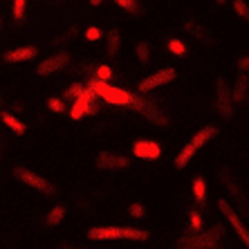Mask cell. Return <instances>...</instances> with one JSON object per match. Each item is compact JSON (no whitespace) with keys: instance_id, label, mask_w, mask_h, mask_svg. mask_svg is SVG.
<instances>
[{"instance_id":"6","label":"cell","mask_w":249,"mask_h":249,"mask_svg":"<svg viewBox=\"0 0 249 249\" xmlns=\"http://www.w3.org/2000/svg\"><path fill=\"white\" fill-rule=\"evenodd\" d=\"M173 79H175V70L173 68L157 70L155 74L146 76L144 81L139 83V92H142V94H148L151 90H155V88H160V86H166V83H171Z\"/></svg>"},{"instance_id":"15","label":"cell","mask_w":249,"mask_h":249,"mask_svg":"<svg viewBox=\"0 0 249 249\" xmlns=\"http://www.w3.org/2000/svg\"><path fill=\"white\" fill-rule=\"evenodd\" d=\"M191 191H193V197L197 202H204L207 200V182H204L202 175H196L191 182Z\"/></svg>"},{"instance_id":"30","label":"cell","mask_w":249,"mask_h":249,"mask_svg":"<svg viewBox=\"0 0 249 249\" xmlns=\"http://www.w3.org/2000/svg\"><path fill=\"white\" fill-rule=\"evenodd\" d=\"M215 2H218V5H225V0H215Z\"/></svg>"},{"instance_id":"3","label":"cell","mask_w":249,"mask_h":249,"mask_svg":"<svg viewBox=\"0 0 249 249\" xmlns=\"http://www.w3.org/2000/svg\"><path fill=\"white\" fill-rule=\"evenodd\" d=\"M74 104H72V108H70V117L72 119H83V117H88V115H97L99 112V108L94 106V101H97V94L92 92V88L88 86V88H83L81 92L76 94L74 99H72Z\"/></svg>"},{"instance_id":"23","label":"cell","mask_w":249,"mask_h":249,"mask_svg":"<svg viewBox=\"0 0 249 249\" xmlns=\"http://www.w3.org/2000/svg\"><path fill=\"white\" fill-rule=\"evenodd\" d=\"M47 108H50L52 112H63L65 110V104H63V99L50 97V99H47Z\"/></svg>"},{"instance_id":"19","label":"cell","mask_w":249,"mask_h":249,"mask_svg":"<svg viewBox=\"0 0 249 249\" xmlns=\"http://www.w3.org/2000/svg\"><path fill=\"white\" fill-rule=\"evenodd\" d=\"M101 36H104V32H101V27H97V25H90V27L86 29V41H90V43L101 41Z\"/></svg>"},{"instance_id":"9","label":"cell","mask_w":249,"mask_h":249,"mask_svg":"<svg viewBox=\"0 0 249 249\" xmlns=\"http://www.w3.org/2000/svg\"><path fill=\"white\" fill-rule=\"evenodd\" d=\"M36 56V47L34 45H20L16 50L5 54V61L7 63H25V61H32Z\"/></svg>"},{"instance_id":"8","label":"cell","mask_w":249,"mask_h":249,"mask_svg":"<svg viewBox=\"0 0 249 249\" xmlns=\"http://www.w3.org/2000/svg\"><path fill=\"white\" fill-rule=\"evenodd\" d=\"M222 233V227H213V229H209V233L204 236H197V238H182V247H213L215 240L220 238Z\"/></svg>"},{"instance_id":"28","label":"cell","mask_w":249,"mask_h":249,"mask_svg":"<svg viewBox=\"0 0 249 249\" xmlns=\"http://www.w3.org/2000/svg\"><path fill=\"white\" fill-rule=\"evenodd\" d=\"M81 90H83V86H81V83H72V86H70L68 90H65V97H68V99H74L76 94L81 92Z\"/></svg>"},{"instance_id":"10","label":"cell","mask_w":249,"mask_h":249,"mask_svg":"<svg viewBox=\"0 0 249 249\" xmlns=\"http://www.w3.org/2000/svg\"><path fill=\"white\" fill-rule=\"evenodd\" d=\"M68 54H54V56H50V58H45L41 65H38V74H43V76H47V74H54L56 70H61L65 63H68Z\"/></svg>"},{"instance_id":"1","label":"cell","mask_w":249,"mask_h":249,"mask_svg":"<svg viewBox=\"0 0 249 249\" xmlns=\"http://www.w3.org/2000/svg\"><path fill=\"white\" fill-rule=\"evenodd\" d=\"M90 240H119V238H126V240H148V231L144 229H135V227H92L88 231Z\"/></svg>"},{"instance_id":"4","label":"cell","mask_w":249,"mask_h":249,"mask_svg":"<svg viewBox=\"0 0 249 249\" xmlns=\"http://www.w3.org/2000/svg\"><path fill=\"white\" fill-rule=\"evenodd\" d=\"M14 175H16V178H18L20 182H23L25 186H29V189H34V191L45 193V196H52V193L56 191L52 182L45 180L43 175L34 173V171H27V168H16V171H14Z\"/></svg>"},{"instance_id":"11","label":"cell","mask_w":249,"mask_h":249,"mask_svg":"<svg viewBox=\"0 0 249 249\" xmlns=\"http://www.w3.org/2000/svg\"><path fill=\"white\" fill-rule=\"evenodd\" d=\"M97 166L104 168V171H112V168H126L128 160L122 155H112V153H101L97 157Z\"/></svg>"},{"instance_id":"7","label":"cell","mask_w":249,"mask_h":249,"mask_svg":"<svg viewBox=\"0 0 249 249\" xmlns=\"http://www.w3.org/2000/svg\"><path fill=\"white\" fill-rule=\"evenodd\" d=\"M133 155L139 160H157L162 155V146L153 139H137L133 144Z\"/></svg>"},{"instance_id":"20","label":"cell","mask_w":249,"mask_h":249,"mask_svg":"<svg viewBox=\"0 0 249 249\" xmlns=\"http://www.w3.org/2000/svg\"><path fill=\"white\" fill-rule=\"evenodd\" d=\"M245 90H247V76H240V81L236 83V90H233V101H243Z\"/></svg>"},{"instance_id":"5","label":"cell","mask_w":249,"mask_h":249,"mask_svg":"<svg viewBox=\"0 0 249 249\" xmlns=\"http://www.w3.org/2000/svg\"><path fill=\"white\" fill-rule=\"evenodd\" d=\"M218 209H220V213H222V218H225L229 225L233 227V231L238 233V238H240V243L247 247L249 245V233H247V227H245V222L240 220V215L236 213V209L231 207V204L227 202V200H218Z\"/></svg>"},{"instance_id":"27","label":"cell","mask_w":249,"mask_h":249,"mask_svg":"<svg viewBox=\"0 0 249 249\" xmlns=\"http://www.w3.org/2000/svg\"><path fill=\"white\" fill-rule=\"evenodd\" d=\"M137 56H139V61H148L151 58V50H148L146 43H139L137 45Z\"/></svg>"},{"instance_id":"2","label":"cell","mask_w":249,"mask_h":249,"mask_svg":"<svg viewBox=\"0 0 249 249\" xmlns=\"http://www.w3.org/2000/svg\"><path fill=\"white\" fill-rule=\"evenodd\" d=\"M88 86L92 88V92L97 94L99 99H104L106 104H115V106H130L133 104V94L122 90V88H115L110 86L108 81H99V79H92V81L88 83Z\"/></svg>"},{"instance_id":"31","label":"cell","mask_w":249,"mask_h":249,"mask_svg":"<svg viewBox=\"0 0 249 249\" xmlns=\"http://www.w3.org/2000/svg\"><path fill=\"white\" fill-rule=\"evenodd\" d=\"M0 25H2V23H0Z\"/></svg>"},{"instance_id":"17","label":"cell","mask_w":249,"mask_h":249,"mask_svg":"<svg viewBox=\"0 0 249 249\" xmlns=\"http://www.w3.org/2000/svg\"><path fill=\"white\" fill-rule=\"evenodd\" d=\"M166 47H168V52L175 54V56H184L186 54V43H182L180 38H171L166 43Z\"/></svg>"},{"instance_id":"26","label":"cell","mask_w":249,"mask_h":249,"mask_svg":"<svg viewBox=\"0 0 249 249\" xmlns=\"http://www.w3.org/2000/svg\"><path fill=\"white\" fill-rule=\"evenodd\" d=\"M112 76V70L108 68V65H101V68H97V76L94 79H99V81H108Z\"/></svg>"},{"instance_id":"16","label":"cell","mask_w":249,"mask_h":249,"mask_svg":"<svg viewBox=\"0 0 249 249\" xmlns=\"http://www.w3.org/2000/svg\"><path fill=\"white\" fill-rule=\"evenodd\" d=\"M63 218H65V207H63V204H56V207H54L52 211L47 213L45 222H47V225H50V227H56L58 222L63 220Z\"/></svg>"},{"instance_id":"13","label":"cell","mask_w":249,"mask_h":249,"mask_svg":"<svg viewBox=\"0 0 249 249\" xmlns=\"http://www.w3.org/2000/svg\"><path fill=\"white\" fill-rule=\"evenodd\" d=\"M0 122L5 124L12 133H16V135H25V130H27V126H25V122H20L16 115H12V112H0Z\"/></svg>"},{"instance_id":"22","label":"cell","mask_w":249,"mask_h":249,"mask_svg":"<svg viewBox=\"0 0 249 249\" xmlns=\"http://www.w3.org/2000/svg\"><path fill=\"white\" fill-rule=\"evenodd\" d=\"M189 225H191V229L193 231H200V229H202V215L197 213V211H191V213H189Z\"/></svg>"},{"instance_id":"21","label":"cell","mask_w":249,"mask_h":249,"mask_svg":"<svg viewBox=\"0 0 249 249\" xmlns=\"http://www.w3.org/2000/svg\"><path fill=\"white\" fill-rule=\"evenodd\" d=\"M233 12L243 18V20H249V9L245 0H233Z\"/></svg>"},{"instance_id":"25","label":"cell","mask_w":249,"mask_h":249,"mask_svg":"<svg viewBox=\"0 0 249 249\" xmlns=\"http://www.w3.org/2000/svg\"><path fill=\"white\" fill-rule=\"evenodd\" d=\"M117 7H122L124 12H135L137 9V0H115Z\"/></svg>"},{"instance_id":"12","label":"cell","mask_w":249,"mask_h":249,"mask_svg":"<svg viewBox=\"0 0 249 249\" xmlns=\"http://www.w3.org/2000/svg\"><path fill=\"white\" fill-rule=\"evenodd\" d=\"M215 135H218V128H215V126H204V128H200L197 133H193L191 144L196 146L197 151H200V148H204V146H207L209 142L215 137Z\"/></svg>"},{"instance_id":"14","label":"cell","mask_w":249,"mask_h":249,"mask_svg":"<svg viewBox=\"0 0 249 249\" xmlns=\"http://www.w3.org/2000/svg\"><path fill=\"white\" fill-rule=\"evenodd\" d=\"M196 153H197V148L191 144V142H189V144H186L184 148L178 153V157H175V168H186V166H189V162L193 160V155H196Z\"/></svg>"},{"instance_id":"24","label":"cell","mask_w":249,"mask_h":249,"mask_svg":"<svg viewBox=\"0 0 249 249\" xmlns=\"http://www.w3.org/2000/svg\"><path fill=\"white\" fill-rule=\"evenodd\" d=\"M128 213L133 215V218H144V213H146V207L142 202H133L130 207H128Z\"/></svg>"},{"instance_id":"29","label":"cell","mask_w":249,"mask_h":249,"mask_svg":"<svg viewBox=\"0 0 249 249\" xmlns=\"http://www.w3.org/2000/svg\"><path fill=\"white\" fill-rule=\"evenodd\" d=\"M101 2H104V0H90V5H92V7H99Z\"/></svg>"},{"instance_id":"18","label":"cell","mask_w":249,"mask_h":249,"mask_svg":"<svg viewBox=\"0 0 249 249\" xmlns=\"http://www.w3.org/2000/svg\"><path fill=\"white\" fill-rule=\"evenodd\" d=\"M25 12H27V0H14V5H12L14 18H16V20H23Z\"/></svg>"}]
</instances>
